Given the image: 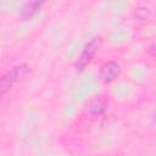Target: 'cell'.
Here are the masks:
<instances>
[{
	"label": "cell",
	"mask_w": 156,
	"mask_h": 156,
	"mask_svg": "<svg viewBox=\"0 0 156 156\" xmlns=\"http://www.w3.org/2000/svg\"><path fill=\"white\" fill-rule=\"evenodd\" d=\"M29 72H30V68L26 63H21V65H17V66H13L12 68H10L1 77V80H0V91H1V95L4 96L7 90H10L21 79H23L24 77H27V74Z\"/></svg>",
	"instance_id": "6da1fadb"
},
{
	"label": "cell",
	"mask_w": 156,
	"mask_h": 156,
	"mask_svg": "<svg viewBox=\"0 0 156 156\" xmlns=\"http://www.w3.org/2000/svg\"><path fill=\"white\" fill-rule=\"evenodd\" d=\"M44 5V1H29V2H26L22 9H21V18L23 21H29L30 18H33L43 7Z\"/></svg>",
	"instance_id": "5b68a950"
},
{
	"label": "cell",
	"mask_w": 156,
	"mask_h": 156,
	"mask_svg": "<svg viewBox=\"0 0 156 156\" xmlns=\"http://www.w3.org/2000/svg\"><path fill=\"white\" fill-rule=\"evenodd\" d=\"M121 71V66L116 61H107L100 66L98 76L104 83H111L119 77Z\"/></svg>",
	"instance_id": "3957f363"
},
{
	"label": "cell",
	"mask_w": 156,
	"mask_h": 156,
	"mask_svg": "<svg viewBox=\"0 0 156 156\" xmlns=\"http://www.w3.org/2000/svg\"><path fill=\"white\" fill-rule=\"evenodd\" d=\"M101 43H102V39L100 37H96V38H93L91 40H89L84 45V48L80 51V55H79V57L76 62V66H77L78 69L83 71L90 63V61L93 60V57L98 52L99 48L101 46Z\"/></svg>",
	"instance_id": "7a4b0ae2"
},
{
	"label": "cell",
	"mask_w": 156,
	"mask_h": 156,
	"mask_svg": "<svg viewBox=\"0 0 156 156\" xmlns=\"http://www.w3.org/2000/svg\"><path fill=\"white\" fill-rule=\"evenodd\" d=\"M135 15L140 20H146L150 15V10L147 7H138L136 11H135Z\"/></svg>",
	"instance_id": "8992f818"
},
{
	"label": "cell",
	"mask_w": 156,
	"mask_h": 156,
	"mask_svg": "<svg viewBox=\"0 0 156 156\" xmlns=\"http://www.w3.org/2000/svg\"><path fill=\"white\" fill-rule=\"evenodd\" d=\"M107 106H108V104H107L106 99H104L101 96H96L89 101V104L87 106V111L93 116H101L106 112Z\"/></svg>",
	"instance_id": "277c9868"
}]
</instances>
